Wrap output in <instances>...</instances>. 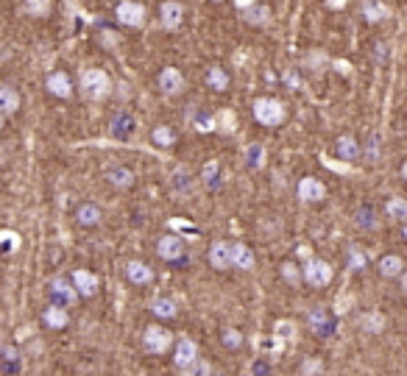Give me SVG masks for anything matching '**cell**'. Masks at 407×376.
<instances>
[{
	"label": "cell",
	"mask_w": 407,
	"mask_h": 376,
	"mask_svg": "<svg viewBox=\"0 0 407 376\" xmlns=\"http://www.w3.org/2000/svg\"><path fill=\"white\" fill-rule=\"evenodd\" d=\"M78 89H81V95H84L87 101L101 103V101H106V98L112 95V78H109V73L101 70V67H87V70H81Z\"/></svg>",
	"instance_id": "cell-1"
},
{
	"label": "cell",
	"mask_w": 407,
	"mask_h": 376,
	"mask_svg": "<svg viewBox=\"0 0 407 376\" xmlns=\"http://www.w3.org/2000/svg\"><path fill=\"white\" fill-rule=\"evenodd\" d=\"M251 115H254V120H257L259 126H265V129H276V126H282V123L287 120V109H285V103L276 101V98H257V101L251 103Z\"/></svg>",
	"instance_id": "cell-2"
},
{
	"label": "cell",
	"mask_w": 407,
	"mask_h": 376,
	"mask_svg": "<svg viewBox=\"0 0 407 376\" xmlns=\"http://www.w3.org/2000/svg\"><path fill=\"white\" fill-rule=\"evenodd\" d=\"M171 346H173V332L168 326H162V324H148L143 329V335H140V349L145 354L159 357V354H168Z\"/></svg>",
	"instance_id": "cell-3"
},
{
	"label": "cell",
	"mask_w": 407,
	"mask_h": 376,
	"mask_svg": "<svg viewBox=\"0 0 407 376\" xmlns=\"http://www.w3.org/2000/svg\"><path fill=\"white\" fill-rule=\"evenodd\" d=\"M157 254L159 259H165L168 265L173 268H187L190 265V256H187V245L179 234H165L157 240Z\"/></svg>",
	"instance_id": "cell-4"
},
{
	"label": "cell",
	"mask_w": 407,
	"mask_h": 376,
	"mask_svg": "<svg viewBox=\"0 0 407 376\" xmlns=\"http://www.w3.org/2000/svg\"><path fill=\"white\" fill-rule=\"evenodd\" d=\"M48 296H50V304L64 307V310H73L76 301H78V293H76V287L67 276H53L48 282Z\"/></svg>",
	"instance_id": "cell-5"
},
{
	"label": "cell",
	"mask_w": 407,
	"mask_h": 376,
	"mask_svg": "<svg viewBox=\"0 0 407 376\" xmlns=\"http://www.w3.org/2000/svg\"><path fill=\"white\" fill-rule=\"evenodd\" d=\"M307 326H310V332L318 335V338H332L335 329H338V318H335L327 307H313V310L307 312Z\"/></svg>",
	"instance_id": "cell-6"
},
{
	"label": "cell",
	"mask_w": 407,
	"mask_h": 376,
	"mask_svg": "<svg viewBox=\"0 0 407 376\" xmlns=\"http://www.w3.org/2000/svg\"><path fill=\"white\" fill-rule=\"evenodd\" d=\"M115 17H117L120 25L143 28V25H145V6L137 3V0H120L117 8H115Z\"/></svg>",
	"instance_id": "cell-7"
},
{
	"label": "cell",
	"mask_w": 407,
	"mask_h": 376,
	"mask_svg": "<svg viewBox=\"0 0 407 376\" xmlns=\"http://www.w3.org/2000/svg\"><path fill=\"white\" fill-rule=\"evenodd\" d=\"M301 282L310 284V287H327L332 282V268L329 262L324 259H310L304 268H301Z\"/></svg>",
	"instance_id": "cell-8"
},
{
	"label": "cell",
	"mask_w": 407,
	"mask_h": 376,
	"mask_svg": "<svg viewBox=\"0 0 407 376\" xmlns=\"http://www.w3.org/2000/svg\"><path fill=\"white\" fill-rule=\"evenodd\" d=\"M173 366L179 368V371H185V368H190L196 360H199V343L193 340V338H179V340H173Z\"/></svg>",
	"instance_id": "cell-9"
},
{
	"label": "cell",
	"mask_w": 407,
	"mask_h": 376,
	"mask_svg": "<svg viewBox=\"0 0 407 376\" xmlns=\"http://www.w3.org/2000/svg\"><path fill=\"white\" fill-rule=\"evenodd\" d=\"M67 279L73 282L78 298H95V296H98V276H95L92 270H87V268H76L73 276H67Z\"/></svg>",
	"instance_id": "cell-10"
},
{
	"label": "cell",
	"mask_w": 407,
	"mask_h": 376,
	"mask_svg": "<svg viewBox=\"0 0 407 376\" xmlns=\"http://www.w3.org/2000/svg\"><path fill=\"white\" fill-rule=\"evenodd\" d=\"M185 22V6L179 0H165L159 6V25L165 31H179Z\"/></svg>",
	"instance_id": "cell-11"
},
{
	"label": "cell",
	"mask_w": 407,
	"mask_h": 376,
	"mask_svg": "<svg viewBox=\"0 0 407 376\" xmlns=\"http://www.w3.org/2000/svg\"><path fill=\"white\" fill-rule=\"evenodd\" d=\"M157 84H159L162 95H168V98H176V95L185 92V75H182L176 67H165V70L159 73Z\"/></svg>",
	"instance_id": "cell-12"
},
{
	"label": "cell",
	"mask_w": 407,
	"mask_h": 376,
	"mask_svg": "<svg viewBox=\"0 0 407 376\" xmlns=\"http://www.w3.org/2000/svg\"><path fill=\"white\" fill-rule=\"evenodd\" d=\"M42 326L45 329H50V332H62V329H67L70 326V310H64V307H56V304H48L45 310H42Z\"/></svg>",
	"instance_id": "cell-13"
},
{
	"label": "cell",
	"mask_w": 407,
	"mask_h": 376,
	"mask_svg": "<svg viewBox=\"0 0 407 376\" xmlns=\"http://www.w3.org/2000/svg\"><path fill=\"white\" fill-rule=\"evenodd\" d=\"M45 89L53 95V98H70L73 95V81H70V75L64 73V70H53L48 78H45Z\"/></svg>",
	"instance_id": "cell-14"
},
{
	"label": "cell",
	"mask_w": 407,
	"mask_h": 376,
	"mask_svg": "<svg viewBox=\"0 0 407 376\" xmlns=\"http://www.w3.org/2000/svg\"><path fill=\"white\" fill-rule=\"evenodd\" d=\"M126 279L134 284V287H148L154 282V268L148 262H140V259H131L126 262Z\"/></svg>",
	"instance_id": "cell-15"
},
{
	"label": "cell",
	"mask_w": 407,
	"mask_h": 376,
	"mask_svg": "<svg viewBox=\"0 0 407 376\" xmlns=\"http://www.w3.org/2000/svg\"><path fill=\"white\" fill-rule=\"evenodd\" d=\"M101 220H103V212H101L98 203L84 201V203L76 206V223H78V226H84V229H95V226H101Z\"/></svg>",
	"instance_id": "cell-16"
},
{
	"label": "cell",
	"mask_w": 407,
	"mask_h": 376,
	"mask_svg": "<svg viewBox=\"0 0 407 376\" xmlns=\"http://www.w3.org/2000/svg\"><path fill=\"white\" fill-rule=\"evenodd\" d=\"M229 251H231V243H226V240H215V243L209 245V251H206V259H209L212 270H226V268H231Z\"/></svg>",
	"instance_id": "cell-17"
},
{
	"label": "cell",
	"mask_w": 407,
	"mask_h": 376,
	"mask_svg": "<svg viewBox=\"0 0 407 376\" xmlns=\"http://www.w3.org/2000/svg\"><path fill=\"white\" fill-rule=\"evenodd\" d=\"M296 189H299V198H301L304 203H321V201L327 198V187H324L318 179H313V176H304Z\"/></svg>",
	"instance_id": "cell-18"
},
{
	"label": "cell",
	"mask_w": 407,
	"mask_h": 376,
	"mask_svg": "<svg viewBox=\"0 0 407 376\" xmlns=\"http://www.w3.org/2000/svg\"><path fill=\"white\" fill-rule=\"evenodd\" d=\"M377 270L383 279H402L405 276V259L399 254H385L377 262Z\"/></svg>",
	"instance_id": "cell-19"
},
{
	"label": "cell",
	"mask_w": 407,
	"mask_h": 376,
	"mask_svg": "<svg viewBox=\"0 0 407 376\" xmlns=\"http://www.w3.org/2000/svg\"><path fill=\"white\" fill-rule=\"evenodd\" d=\"M151 315H154L159 324L173 321V318H179V304H176L171 296H159V298L151 301Z\"/></svg>",
	"instance_id": "cell-20"
},
{
	"label": "cell",
	"mask_w": 407,
	"mask_h": 376,
	"mask_svg": "<svg viewBox=\"0 0 407 376\" xmlns=\"http://www.w3.org/2000/svg\"><path fill=\"white\" fill-rule=\"evenodd\" d=\"M106 182L115 189H131L134 187V171L126 165H112L106 171Z\"/></svg>",
	"instance_id": "cell-21"
},
{
	"label": "cell",
	"mask_w": 407,
	"mask_h": 376,
	"mask_svg": "<svg viewBox=\"0 0 407 376\" xmlns=\"http://www.w3.org/2000/svg\"><path fill=\"white\" fill-rule=\"evenodd\" d=\"M229 259H231V268H237V270H251L254 268V251L245 243H231Z\"/></svg>",
	"instance_id": "cell-22"
},
{
	"label": "cell",
	"mask_w": 407,
	"mask_h": 376,
	"mask_svg": "<svg viewBox=\"0 0 407 376\" xmlns=\"http://www.w3.org/2000/svg\"><path fill=\"white\" fill-rule=\"evenodd\" d=\"M20 109V92L11 84H0V117H11Z\"/></svg>",
	"instance_id": "cell-23"
},
{
	"label": "cell",
	"mask_w": 407,
	"mask_h": 376,
	"mask_svg": "<svg viewBox=\"0 0 407 376\" xmlns=\"http://www.w3.org/2000/svg\"><path fill=\"white\" fill-rule=\"evenodd\" d=\"M335 154H338V159H343V162H357V159H360V143H357L352 134H343V137H338V143H335Z\"/></svg>",
	"instance_id": "cell-24"
},
{
	"label": "cell",
	"mask_w": 407,
	"mask_h": 376,
	"mask_svg": "<svg viewBox=\"0 0 407 376\" xmlns=\"http://www.w3.org/2000/svg\"><path fill=\"white\" fill-rule=\"evenodd\" d=\"M20 368H22V354L14 346H3L0 349V371L6 376H14L20 374Z\"/></svg>",
	"instance_id": "cell-25"
},
{
	"label": "cell",
	"mask_w": 407,
	"mask_h": 376,
	"mask_svg": "<svg viewBox=\"0 0 407 376\" xmlns=\"http://www.w3.org/2000/svg\"><path fill=\"white\" fill-rule=\"evenodd\" d=\"M109 129H112V134H115V137H120V140H129V137L134 134L137 123H134V117H131L129 112H117V115L112 117Z\"/></svg>",
	"instance_id": "cell-26"
},
{
	"label": "cell",
	"mask_w": 407,
	"mask_h": 376,
	"mask_svg": "<svg viewBox=\"0 0 407 376\" xmlns=\"http://www.w3.org/2000/svg\"><path fill=\"white\" fill-rule=\"evenodd\" d=\"M243 20H245L248 25H254V28H262V25H268V20H271V8H268L265 3H251V6L243 11Z\"/></svg>",
	"instance_id": "cell-27"
},
{
	"label": "cell",
	"mask_w": 407,
	"mask_h": 376,
	"mask_svg": "<svg viewBox=\"0 0 407 376\" xmlns=\"http://www.w3.org/2000/svg\"><path fill=\"white\" fill-rule=\"evenodd\" d=\"M206 87H212L215 92H226L229 89V73L220 64H209L206 67Z\"/></svg>",
	"instance_id": "cell-28"
},
{
	"label": "cell",
	"mask_w": 407,
	"mask_h": 376,
	"mask_svg": "<svg viewBox=\"0 0 407 376\" xmlns=\"http://www.w3.org/2000/svg\"><path fill=\"white\" fill-rule=\"evenodd\" d=\"M355 226L363 229V231H374V229H377V209H374L371 203L357 206V212H355Z\"/></svg>",
	"instance_id": "cell-29"
},
{
	"label": "cell",
	"mask_w": 407,
	"mask_h": 376,
	"mask_svg": "<svg viewBox=\"0 0 407 376\" xmlns=\"http://www.w3.org/2000/svg\"><path fill=\"white\" fill-rule=\"evenodd\" d=\"M363 17L369 20V22H383V20H388V14H391V8L383 3V0H363Z\"/></svg>",
	"instance_id": "cell-30"
},
{
	"label": "cell",
	"mask_w": 407,
	"mask_h": 376,
	"mask_svg": "<svg viewBox=\"0 0 407 376\" xmlns=\"http://www.w3.org/2000/svg\"><path fill=\"white\" fill-rule=\"evenodd\" d=\"M279 276H282V282L290 284V287H301V284H304V282H301V268H299L293 259H285V262L279 265Z\"/></svg>",
	"instance_id": "cell-31"
},
{
	"label": "cell",
	"mask_w": 407,
	"mask_h": 376,
	"mask_svg": "<svg viewBox=\"0 0 407 376\" xmlns=\"http://www.w3.org/2000/svg\"><path fill=\"white\" fill-rule=\"evenodd\" d=\"M385 215H388V220H394V223H405L407 220V201L402 195H394L388 203H385Z\"/></svg>",
	"instance_id": "cell-32"
},
{
	"label": "cell",
	"mask_w": 407,
	"mask_h": 376,
	"mask_svg": "<svg viewBox=\"0 0 407 376\" xmlns=\"http://www.w3.org/2000/svg\"><path fill=\"white\" fill-rule=\"evenodd\" d=\"M220 343H223L226 349H231V352H240V349H243V343H245V338H243V332H240V329L226 326V329L220 332Z\"/></svg>",
	"instance_id": "cell-33"
},
{
	"label": "cell",
	"mask_w": 407,
	"mask_h": 376,
	"mask_svg": "<svg viewBox=\"0 0 407 376\" xmlns=\"http://www.w3.org/2000/svg\"><path fill=\"white\" fill-rule=\"evenodd\" d=\"M151 140H154V145H159V148H171V145L176 143V131H173L171 126H157V129L151 131Z\"/></svg>",
	"instance_id": "cell-34"
},
{
	"label": "cell",
	"mask_w": 407,
	"mask_h": 376,
	"mask_svg": "<svg viewBox=\"0 0 407 376\" xmlns=\"http://www.w3.org/2000/svg\"><path fill=\"white\" fill-rule=\"evenodd\" d=\"M171 185H173L176 192H190V189H193V176H190V171H187V168H176L173 176H171Z\"/></svg>",
	"instance_id": "cell-35"
},
{
	"label": "cell",
	"mask_w": 407,
	"mask_h": 376,
	"mask_svg": "<svg viewBox=\"0 0 407 376\" xmlns=\"http://www.w3.org/2000/svg\"><path fill=\"white\" fill-rule=\"evenodd\" d=\"M262 159H265V148H262L259 143H251V145L245 148V165H248L251 171H259V168H262Z\"/></svg>",
	"instance_id": "cell-36"
},
{
	"label": "cell",
	"mask_w": 407,
	"mask_h": 376,
	"mask_svg": "<svg viewBox=\"0 0 407 376\" xmlns=\"http://www.w3.org/2000/svg\"><path fill=\"white\" fill-rule=\"evenodd\" d=\"M346 262H349L352 270H366L369 256H366V251H360L357 245H349V251H346Z\"/></svg>",
	"instance_id": "cell-37"
},
{
	"label": "cell",
	"mask_w": 407,
	"mask_h": 376,
	"mask_svg": "<svg viewBox=\"0 0 407 376\" xmlns=\"http://www.w3.org/2000/svg\"><path fill=\"white\" fill-rule=\"evenodd\" d=\"M201 179L206 187H217V182H220V165L215 159H209L201 168Z\"/></svg>",
	"instance_id": "cell-38"
},
{
	"label": "cell",
	"mask_w": 407,
	"mask_h": 376,
	"mask_svg": "<svg viewBox=\"0 0 407 376\" xmlns=\"http://www.w3.org/2000/svg\"><path fill=\"white\" fill-rule=\"evenodd\" d=\"M380 151H383V148H380V137H377V134H371L369 143L360 148V154H366L369 162H380Z\"/></svg>",
	"instance_id": "cell-39"
},
{
	"label": "cell",
	"mask_w": 407,
	"mask_h": 376,
	"mask_svg": "<svg viewBox=\"0 0 407 376\" xmlns=\"http://www.w3.org/2000/svg\"><path fill=\"white\" fill-rule=\"evenodd\" d=\"M248 371H251V376H271L273 366H271L265 357H254L251 366H248Z\"/></svg>",
	"instance_id": "cell-40"
},
{
	"label": "cell",
	"mask_w": 407,
	"mask_h": 376,
	"mask_svg": "<svg viewBox=\"0 0 407 376\" xmlns=\"http://www.w3.org/2000/svg\"><path fill=\"white\" fill-rule=\"evenodd\" d=\"M182 374L185 376H212V368H209V363H204L201 357H199V360H196L190 368H185Z\"/></svg>",
	"instance_id": "cell-41"
},
{
	"label": "cell",
	"mask_w": 407,
	"mask_h": 376,
	"mask_svg": "<svg viewBox=\"0 0 407 376\" xmlns=\"http://www.w3.org/2000/svg\"><path fill=\"white\" fill-rule=\"evenodd\" d=\"M25 11H28V14L42 17V14L48 11V3H45V0H25Z\"/></svg>",
	"instance_id": "cell-42"
},
{
	"label": "cell",
	"mask_w": 407,
	"mask_h": 376,
	"mask_svg": "<svg viewBox=\"0 0 407 376\" xmlns=\"http://www.w3.org/2000/svg\"><path fill=\"white\" fill-rule=\"evenodd\" d=\"M196 129H199V131H209V129H212V120H209L206 115H199V117H196Z\"/></svg>",
	"instance_id": "cell-43"
},
{
	"label": "cell",
	"mask_w": 407,
	"mask_h": 376,
	"mask_svg": "<svg viewBox=\"0 0 407 376\" xmlns=\"http://www.w3.org/2000/svg\"><path fill=\"white\" fill-rule=\"evenodd\" d=\"M332 8H341V6H346V0H327Z\"/></svg>",
	"instance_id": "cell-44"
},
{
	"label": "cell",
	"mask_w": 407,
	"mask_h": 376,
	"mask_svg": "<svg viewBox=\"0 0 407 376\" xmlns=\"http://www.w3.org/2000/svg\"><path fill=\"white\" fill-rule=\"evenodd\" d=\"M237 3H240V6H248V3H254V0H237Z\"/></svg>",
	"instance_id": "cell-45"
},
{
	"label": "cell",
	"mask_w": 407,
	"mask_h": 376,
	"mask_svg": "<svg viewBox=\"0 0 407 376\" xmlns=\"http://www.w3.org/2000/svg\"><path fill=\"white\" fill-rule=\"evenodd\" d=\"M3 123H6V120H3V117H0V129H3Z\"/></svg>",
	"instance_id": "cell-46"
},
{
	"label": "cell",
	"mask_w": 407,
	"mask_h": 376,
	"mask_svg": "<svg viewBox=\"0 0 407 376\" xmlns=\"http://www.w3.org/2000/svg\"><path fill=\"white\" fill-rule=\"evenodd\" d=\"M212 3H220V0H212Z\"/></svg>",
	"instance_id": "cell-47"
}]
</instances>
